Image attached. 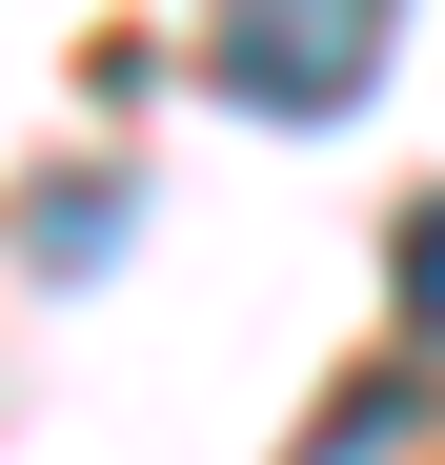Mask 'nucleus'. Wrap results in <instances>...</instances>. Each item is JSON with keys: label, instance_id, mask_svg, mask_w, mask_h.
<instances>
[{"label": "nucleus", "instance_id": "1", "mask_svg": "<svg viewBox=\"0 0 445 465\" xmlns=\"http://www.w3.org/2000/svg\"><path fill=\"white\" fill-rule=\"evenodd\" d=\"M385 41H405V0H203V82L263 122H344L385 82Z\"/></svg>", "mask_w": 445, "mask_h": 465}, {"label": "nucleus", "instance_id": "2", "mask_svg": "<svg viewBox=\"0 0 445 465\" xmlns=\"http://www.w3.org/2000/svg\"><path fill=\"white\" fill-rule=\"evenodd\" d=\"M405 324L445 344V203H405Z\"/></svg>", "mask_w": 445, "mask_h": 465}]
</instances>
